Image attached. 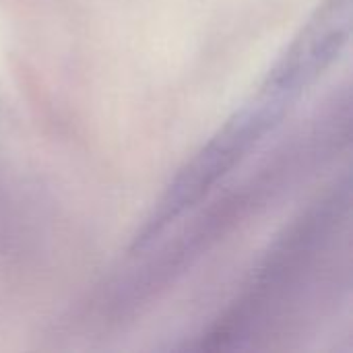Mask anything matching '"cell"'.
<instances>
[{
	"label": "cell",
	"instance_id": "cell-3",
	"mask_svg": "<svg viewBox=\"0 0 353 353\" xmlns=\"http://www.w3.org/2000/svg\"><path fill=\"white\" fill-rule=\"evenodd\" d=\"M350 31L352 0H323L267 74L261 93L294 108L337 60L347 43Z\"/></svg>",
	"mask_w": 353,
	"mask_h": 353
},
{
	"label": "cell",
	"instance_id": "cell-2",
	"mask_svg": "<svg viewBox=\"0 0 353 353\" xmlns=\"http://www.w3.org/2000/svg\"><path fill=\"white\" fill-rule=\"evenodd\" d=\"M292 108L259 91L240 108L174 176L153 211L137 232L130 252L137 256L151 248L188 211L196 209L217 186L273 132Z\"/></svg>",
	"mask_w": 353,
	"mask_h": 353
},
{
	"label": "cell",
	"instance_id": "cell-1",
	"mask_svg": "<svg viewBox=\"0 0 353 353\" xmlns=\"http://www.w3.org/2000/svg\"><path fill=\"white\" fill-rule=\"evenodd\" d=\"M350 184L329 190L275 242L240 300L211 329L207 347H246L256 337L275 335L294 321L304 304L321 296L335 271L339 240L347 232Z\"/></svg>",
	"mask_w": 353,
	"mask_h": 353
}]
</instances>
